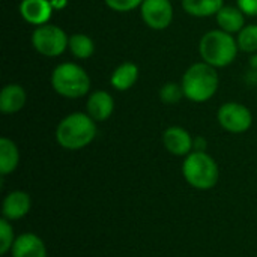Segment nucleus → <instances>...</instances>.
I'll use <instances>...</instances> for the list:
<instances>
[{
	"label": "nucleus",
	"instance_id": "7",
	"mask_svg": "<svg viewBox=\"0 0 257 257\" xmlns=\"http://www.w3.org/2000/svg\"><path fill=\"white\" fill-rule=\"evenodd\" d=\"M218 123L223 130L232 134H242L250 130L253 123L251 111L239 102H226L220 107L217 114Z\"/></svg>",
	"mask_w": 257,
	"mask_h": 257
},
{
	"label": "nucleus",
	"instance_id": "13",
	"mask_svg": "<svg viewBox=\"0 0 257 257\" xmlns=\"http://www.w3.org/2000/svg\"><path fill=\"white\" fill-rule=\"evenodd\" d=\"M12 257H47L44 241L35 233L20 235L12 245Z\"/></svg>",
	"mask_w": 257,
	"mask_h": 257
},
{
	"label": "nucleus",
	"instance_id": "14",
	"mask_svg": "<svg viewBox=\"0 0 257 257\" xmlns=\"http://www.w3.org/2000/svg\"><path fill=\"white\" fill-rule=\"evenodd\" d=\"M27 101L26 90L20 84H6L0 92V111L3 114L18 113Z\"/></svg>",
	"mask_w": 257,
	"mask_h": 257
},
{
	"label": "nucleus",
	"instance_id": "22",
	"mask_svg": "<svg viewBox=\"0 0 257 257\" xmlns=\"http://www.w3.org/2000/svg\"><path fill=\"white\" fill-rule=\"evenodd\" d=\"M184 96V90L182 86L178 83H166L161 90H160V98L164 104H176L181 101V98Z\"/></svg>",
	"mask_w": 257,
	"mask_h": 257
},
{
	"label": "nucleus",
	"instance_id": "16",
	"mask_svg": "<svg viewBox=\"0 0 257 257\" xmlns=\"http://www.w3.org/2000/svg\"><path fill=\"white\" fill-rule=\"evenodd\" d=\"M217 23L221 30L227 33H239L241 29L245 26L244 23V12L235 6H223L217 12Z\"/></svg>",
	"mask_w": 257,
	"mask_h": 257
},
{
	"label": "nucleus",
	"instance_id": "20",
	"mask_svg": "<svg viewBox=\"0 0 257 257\" xmlns=\"http://www.w3.org/2000/svg\"><path fill=\"white\" fill-rule=\"evenodd\" d=\"M238 47L241 51L245 53H256L257 51V24H248L241 29L236 38Z\"/></svg>",
	"mask_w": 257,
	"mask_h": 257
},
{
	"label": "nucleus",
	"instance_id": "3",
	"mask_svg": "<svg viewBox=\"0 0 257 257\" xmlns=\"http://www.w3.org/2000/svg\"><path fill=\"white\" fill-rule=\"evenodd\" d=\"M236 39L224 30H211L205 33L199 42V53L208 65L214 68H224L230 65L238 54Z\"/></svg>",
	"mask_w": 257,
	"mask_h": 257
},
{
	"label": "nucleus",
	"instance_id": "8",
	"mask_svg": "<svg viewBox=\"0 0 257 257\" xmlns=\"http://www.w3.org/2000/svg\"><path fill=\"white\" fill-rule=\"evenodd\" d=\"M140 14L148 27L154 30H164L172 24L173 6L170 0H143Z\"/></svg>",
	"mask_w": 257,
	"mask_h": 257
},
{
	"label": "nucleus",
	"instance_id": "17",
	"mask_svg": "<svg viewBox=\"0 0 257 257\" xmlns=\"http://www.w3.org/2000/svg\"><path fill=\"white\" fill-rule=\"evenodd\" d=\"M18 163H20V152H18L17 145L9 139L2 137L0 139V173L3 176L12 173L17 169Z\"/></svg>",
	"mask_w": 257,
	"mask_h": 257
},
{
	"label": "nucleus",
	"instance_id": "26",
	"mask_svg": "<svg viewBox=\"0 0 257 257\" xmlns=\"http://www.w3.org/2000/svg\"><path fill=\"white\" fill-rule=\"evenodd\" d=\"M251 66H253V68H257V54L251 57Z\"/></svg>",
	"mask_w": 257,
	"mask_h": 257
},
{
	"label": "nucleus",
	"instance_id": "18",
	"mask_svg": "<svg viewBox=\"0 0 257 257\" xmlns=\"http://www.w3.org/2000/svg\"><path fill=\"white\" fill-rule=\"evenodd\" d=\"M182 8L193 17H211L223 8V0H182Z\"/></svg>",
	"mask_w": 257,
	"mask_h": 257
},
{
	"label": "nucleus",
	"instance_id": "15",
	"mask_svg": "<svg viewBox=\"0 0 257 257\" xmlns=\"http://www.w3.org/2000/svg\"><path fill=\"white\" fill-rule=\"evenodd\" d=\"M137 78H139L137 65L133 62H125L113 71V74L110 77V83L116 90L123 92V90L131 89L136 84Z\"/></svg>",
	"mask_w": 257,
	"mask_h": 257
},
{
	"label": "nucleus",
	"instance_id": "23",
	"mask_svg": "<svg viewBox=\"0 0 257 257\" xmlns=\"http://www.w3.org/2000/svg\"><path fill=\"white\" fill-rule=\"evenodd\" d=\"M105 5L117 12H128L137 6H142L143 0H104Z\"/></svg>",
	"mask_w": 257,
	"mask_h": 257
},
{
	"label": "nucleus",
	"instance_id": "19",
	"mask_svg": "<svg viewBox=\"0 0 257 257\" xmlns=\"http://www.w3.org/2000/svg\"><path fill=\"white\" fill-rule=\"evenodd\" d=\"M68 48L71 54L77 59H89L95 51V44L90 36L84 33H75L69 36Z\"/></svg>",
	"mask_w": 257,
	"mask_h": 257
},
{
	"label": "nucleus",
	"instance_id": "9",
	"mask_svg": "<svg viewBox=\"0 0 257 257\" xmlns=\"http://www.w3.org/2000/svg\"><path fill=\"white\" fill-rule=\"evenodd\" d=\"M164 148L176 157H187L194 149V140L190 133L181 126H170L163 134Z\"/></svg>",
	"mask_w": 257,
	"mask_h": 257
},
{
	"label": "nucleus",
	"instance_id": "24",
	"mask_svg": "<svg viewBox=\"0 0 257 257\" xmlns=\"http://www.w3.org/2000/svg\"><path fill=\"white\" fill-rule=\"evenodd\" d=\"M238 8L244 12V15L256 17L257 15V0H236Z\"/></svg>",
	"mask_w": 257,
	"mask_h": 257
},
{
	"label": "nucleus",
	"instance_id": "12",
	"mask_svg": "<svg viewBox=\"0 0 257 257\" xmlns=\"http://www.w3.org/2000/svg\"><path fill=\"white\" fill-rule=\"evenodd\" d=\"M86 108H87V114L95 122H104L111 116L114 110V101L108 92L96 90L87 98Z\"/></svg>",
	"mask_w": 257,
	"mask_h": 257
},
{
	"label": "nucleus",
	"instance_id": "21",
	"mask_svg": "<svg viewBox=\"0 0 257 257\" xmlns=\"http://www.w3.org/2000/svg\"><path fill=\"white\" fill-rule=\"evenodd\" d=\"M15 239L17 238L14 236V229L9 224V220L2 218L0 220V254H6L8 251H11Z\"/></svg>",
	"mask_w": 257,
	"mask_h": 257
},
{
	"label": "nucleus",
	"instance_id": "2",
	"mask_svg": "<svg viewBox=\"0 0 257 257\" xmlns=\"http://www.w3.org/2000/svg\"><path fill=\"white\" fill-rule=\"evenodd\" d=\"M218 74L217 69L206 62L191 65L181 81L184 96L193 102H206L218 90Z\"/></svg>",
	"mask_w": 257,
	"mask_h": 257
},
{
	"label": "nucleus",
	"instance_id": "10",
	"mask_svg": "<svg viewBox=\"0 0 257 257\" xmlns=\"http://www.w3.org/2000/svg\"><path fill=\"white\" fill-rule=\"evenodd\" d=\"M53 6L50 0H21L20 3V14L29 23L42 26L47 24L51 18Z\"/></svg>",
	"mask_w": 257,
	"mask_h": 257
},
{
	"label": "nucleus",
	"instance_id": "25",
	"mask_svg": "<svg viewBox=\"0 0 257 257\" xmlns=\"http://www.w3.org/2000/svg\"><path fill=\"white\" fill-rule=\"evenodd\" d=\"M205 148H206V142L203 139H196L194 140V149L196 151H200V152H205Z\"/></svg>",
	"mask_w": 257,
	"mask_h": 257
},
{
	"label": "nucleus",
	"instance_id": "5",
	"mask_svg": "<svg viewBox=\"0 0 257 257\" xmlns=\"http://www.w3.org/2000/svg\"><path fill=\"white\" fill-rule=\"evenodd\" d=\"M51 86L60 96L77 99L89 92L90 78L80 65L66 62L54 68L51 74Z\"/></svg>",
	"mask_w": 257,
	"mask_h": 257
},
{
	"label": "nucleus",
	"instance_id": "6",
	"mask_svg": "<svg viewBox=\"0 0 257 257\" xmlns=\"http://www.w3.org/2000/svg\"><path fill=\"white\" fill-rule=\"evenodd\" d=\"M69 38L60 27L54 24H42L38 26L32 33V45L33 48L47 57L60 56L68 48Z\"/></svg>",
	"mask_w": 257,
	"mask_h": 257
},
{
	"label": "nucleus",
	"instance_id": "4",
	"mask_svg": "<svg viewBox=\"0 0 257 257\" xmlns=\"http://www.w3.org/2000/svg\"><path fill=\"white\" fill-rule=\"evenodd\" d=\"M182 173L185 181L196 190H211L217 185L220 172L215 160L206 152L194 151L187 155L182 164Z\"/></svg>",
	"mask_w": 257,
	"mask_h": 257
},
{
	"label": "nucleus",
	"instance_id": "11",
	"mask_svg": "<svg viewBox=\"0 0 257 257\" xmlns=\"http://www.w3.org/2000/svg\"><path fill=\"white\" fill-rule=\"evenodd\" d=\"M32 208V200L30 196L24 191H12L9 193L2 205V214L3 218L14 221L26 217Z\"/></svg>",
	"mask_w": 257,
	"mask_h": 257
},
{
	"label": "nucleus",
	"instance_id": "1",
	"mask_svg": "<svg viewBox=\"0 0 257 257\" xmlns=\"http://www.w3.org/2000/svg\"><path fill=\"white\" fill-rule=\"evenodd\" d=\"M96 137V122L87 113H72L60 120L56 128L57 143L68 151L86 148Z\"/></svg>",
	"mask_w": 257,
	"mask_h": 257
}]
</instances>
